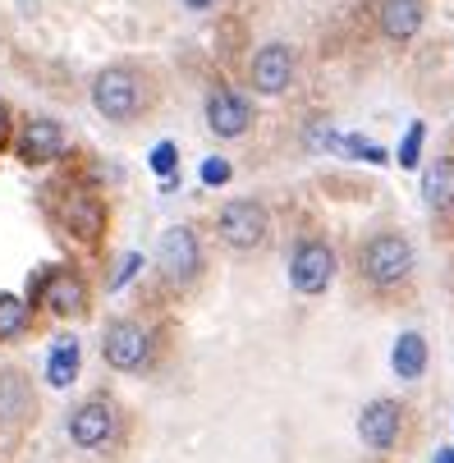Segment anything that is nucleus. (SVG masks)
<instances>
[{"label":"nucleus","mask_w":454,"mask_h":463,"mask_svg":"<svg viewBox=\"0 0 454 463\" xmlns=\"http://www.w3.org/2000/svg\"><path fill=\"white\" fill-rule=\"evenodd\" d=\"M418 276V248L400 225H376L354 248V285L372 303H391L413 289Z\"/></svg>","instance_id":"obj_1"},{"label":"nucleus","mask_w":454,"mask_h":463,"mask_svg":"<svg viewBox=\"0 0 454 463\" xmlns=\"http://www.w3.org/2000/svg\"><path fill=\"white\" fill-rule=\"evenodd\" d=\"M92 106L110 124H134V119L147 115L152 88L134 64H106V70L92 79Z\"/></svg>","instance_id":"obj_2"},{"label":"nucleus","mask_w":454,"mask_h":463,"mask_svg":"<svg viewBox=\"0 0 454 463\" xmlns=\"http://www.w3.org/2000/svg\"><path fill=\"white\" fill-rule=\"evenodd\" d=\"M409 436H413V409L404 400H395V394H376V400H367L358 409V440H363V449L385 458V454H400Z\"/></svg>","instance_id":"obj_3"},{"label":"nucleus","mask_w":454,"mask_h":463,"mask_svg":"<svg viewBox=\"0 0 454 463\" xmlns=\"http://www.w3.org/2000/svg\"><path fill=\"white\" fill-rule=\"evenodd\" d=\"M216 239L230 252H262L271 243V212L257 197H230L216 212Z\"/></svg>","instance_id":"obj_4"},{"label":"nucleus","mask_w":454,"mask_h":463,"mask_svg":"<svg viewBox=\"0 0 454 463\" xmlns=\"http://www.w3.org/2000/svg\"><path fill=\"white\" fill-rule=\"evenodd\" d=\"M156 354V335L152 326H143L138 317H115L101 330V358L115 372H147Z\"/></svg>","instance_id":"obj_5"},{"label":"nucleus","mask_w":454,"mask_h":463,"mask_svg":"<svg viewBox=\"0 0 454 463\" xmlns=\"http://www.w3.org/2000/svg\"><path fill=\"white\" fill-rule=\"evenodd\" d=\"M207 267V252H203V239L193 225H170L156 243V271L166 276V285L175 289H188V285H198Z\"/></svg>","instance_id":"obj_6"},{"label":"nucleus","mask_w":454,"mask_h":463,"mask_svg":"<svg viewBox=\"0 0 454 463\" xmlns=\"http://www.w3.org/2000/svg\"><path fill=\"white\" fill-rule=\"evenodd\" d=\"M336 276H340V257L321 234H307V239L294 243V252H289V285H294V294L317 298V294H326L336 285Z\"/></svg>","instance_id":"obj_7"},{"label":"nucleus","mask_w":454,"mask_h":463,"mask_svg":"<svg viewBox=\"0 0 454 463\" xmlns=\"http://www.w3.org/2000/svg\"><path fill=\"white\" fill-rule=\"evenodd\" d=\"M294 74H298V55L289 42H262L248 60V83L262 97H285L294 88Z\"/></svg>","instance_id":"obj_8"},{"label":"nucleus","mask_w":454,"mask_h":463,"mask_svg":"<svg viewBox=\"0 0 454 463\" xmlns=\"http://www.w3.org/2000/svg\"><path fill=\"white\" fill-rule=\"evenodd\" d=\"M33 303L51 317H83L88 312V280L74 267H46L33 285Z\"/></svg>","instance_id":"obj_9"},{"label":"nucleus","mask_w":454,"mask_h":463,"mask_svg":"<svg viewBox=\"0 0 454 463\" xmlns=\"http://www.w3.org/2000/svg\"><path fill=\"white\" fill-rule=\"evenodd\" d=\"M55 221L79 243H101V234H106V197L92 193V188H64L60 207H55Z\"/></svg>","instance_id":"obj_10"},{"label":"nucleus","mask_w":454,"mask_h":463,"mask_svg":"<svg viewBox=\"0 0 454 463\" xmlns=\"http://www.w3.org/2000/svg\"><path fill=\"white\" fill-rule=\"evenodd\" d=\"M119 436V404L110 394H92L70 413V440L79 449H106Z\"/></svg>","instance_id":"obj_11"},{"label":"nucleus","mask_w":454,"mask_h":463,"mask_svg":"<svg viewBox=\"0 0 454 463\" xmlns=\"http://www.w3.org/2000/svg\"><path fill=\"white\" fill-rule=\"evenodd\" d=\"M207 128L216 138H248V128L257 124V110H252V101L239 92V88H225V83H216L212 92H207Z\"/></svg>","instance_id":"obj_12"},{"label":"nucleus","mask_w":454,"mask_h":463,"mask_svg":"<svg viewBox=\"0 0 454 463\" xmlns=\"http://www.w3.org/2000/svg\"><path fill=\"white\" fill-rule=\"evenodd\" d=\"M14 152H19L24 165H55L64 152H70V134H64V124H60V119H51V115H33V119L19 128Z\"/></svg>","instance_id":"obj_13"},{"label":"nucleus","mask_w":454,"mask_h":463,"mask_svg":"<svg viewBox=\"0 0 454 463\" xmlns=\"http://www.w3.org/2000/svg\"><path fill=\"white\" fill-rule=\"evenodd\" d=\"M422 207L436 225H454V143L422 165Z\"/></svg>","instance_id":"obj_14"},{"label":"nucleus","mask_w":454,"mask_h":463,"mask_svg":"<svg viewBox=\"0 0 454 463\" xmlns=\"http://www.w3.org/2000/svg\"><path fill=\"white\" fill-rule=\"evenodd\" d=\"M427 24V0H376V33L385 42H413Z\"/></svg>","instance_id":"obj_15"},{"label":"nucleus","mask_w":454,"mask_h":463,"mask_svg":"<svg viewBox=\"0 0 454 463\" xmlns=\"http://www.w3.org/2000/svg\"><path fill=\"white\" fill-rule=\"evenodd\" d=\"M33 409H37V400H33L28 376L24 372H0V427L24 422Z\"/></svg>","instance_id":"obj_16"},{"label":"nucleus","mask_w":454,"mask_h":463,"mask_svg":"<svg viewBox=\"0 0 454 463\" xmlns=\"http://www.w3.org/2000/svg\"><path fill=\"white\" fill-rule=\"evenodd\" d=\"M74 376H79V340L74 335H60L51 345V354H46V381L55 390H64V385H74Z\"/></svg>","instance_id":"obj_17"},{"label":"nucleus","mask_w":454,"mask_h":463,"mask_svg":"<svg viewBox=\"0 0 454 463\" xmlns=\"http://www.w3.org/2000/svg\"><path fill=\"white\" fill-rule=\"evenodd\" d=\"M391 367H395L400 381H422V372H427V340L418 335V330H404V335H400Z\"/></svg>","instance_id":"obj_18"},{"label":"nucleus","mask_w":454,"mask_h":463,"mask_svg":"<svg viewBox=\"0 0 454 463\" xmlns=\"http://www.w3.org/2000/svg\"><path fill=\"white\" fill-rule=\"evenodd\" d=\"M28 326H33V303L19 294H0V345L19 340Z\"/></svg>","instance_id":"obj_19"},{"label":"nucleus","mask_w":454,"mask_h":463,"mask_svg":"<svg viewBox=\"0 0 454 463\" xmlns=\"http://www.w3.org/2000/svg\"><path fill=\"white\" fill-rule=\"evenodd\" d=\"M422 138H427V128H422V124H409V134H404V143H400V165H404V170H418Z\"/></svg>","instance_id":"obj_20"},{"label":"nucleus","mask_w":454,"mask_h":463,"mask_svg":"<svg viewBox=\"0 0 454 463\" xmlns=\"http://www.w3.org/2000/svg\"><path fill=\"white\" fill-rule=\"evenodd\" d=\"M230 175H234V170H230V161H225V156H212V161L203 165V184H212V188L230 184Z\"/></svg>","instance_id":"obj_21"},{"label":"nucleus","mask_w":454,"mask_h":463,"mask_svg":"<svg viewBox=\"0 0 454 463\" xmlns=\"http://www.w3.org/2000/svg\"><path fill=\"white\" fill-rule=\"evenodd\" d=\"M175 156H179L175 143H156V147H152V170H156V175H175Z\"/></svg>","instance_id":"obj_22"},{"label":"nucleus","mask_w":454,"mask_h":463,"mask_svg":"<svg viewBox=\"0 0 454 463\" xmlns=\"http://www.w3.org/2000/svg\"><path fill=\"white\" fill-rule=\"evenodd\" d=\"M138 267H143V257H138V252H128V257H124V261H119V276H115V280H110V289H119V285H124V280H128V276H134V271H138Z\"/></svg>","instance_id":"obj_23"},{"label":"nucleus","mask_w":454,"mask_h":463,"mask_svg":"<svg viewBox=\"0 0 454 463\" xmlns=\"http://www.w3.org/2000/svg\"><path fill=\"white\" fill-rule=\"evenodd\" d=\"M10 138H14V124H10V106L0 101V147H10Z\"/></svg>","instance_id":"obj_24"},{"label":"nucleus","mask_w":454,"mask_h":463,"mask_svg":"<svg viewBox=\"0 0 454 463\" xmlns=\"http://www.w3.org/2000/svg\"><path fill=\"white\" fill-rule=\"evenodd\" d=\"M436 463H454V445H445V449H436Z\"/></svg>","instance_id":"obj_25"},{"label":"nucleus","mask_w":454,"mask_h":463,"mask_svg":"<svg viewBox=\"0 0 454 463\" xmlns=\"http://www.w3.org/2000/svg\"><path fill=\"white\" fill-rule=\"evenodd\" d=\"M188 5H193V10H207V5H212V0H188Z\"/></svg>","instance_id":"obj_26"}]
</instances>
